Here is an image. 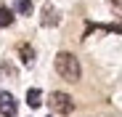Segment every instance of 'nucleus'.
<instances>
[{"instance_id": "1a4fd4ad", "label": "nucleus", "mask_w": 122, "mask_h": 117, "mask_svg": "<svg viewBox=\"0 0 122 117\" xmlns=\"http://www.w3.org/2000/svg\"><path fill=\"white\" fill-rule=\"evenodd\" d=\"M98 29H106V32H122V21H119V24H98Z\"/></svg>"}, {"instance_id": "9d476101", "label": "nucleus", "mask_w": 122, "mask_h": 117, "mask_svg": "<svg viewBox=\"0 0 122 117\" xmlns=\"http://www.w3.org/2000/svg\"><path fill=\"white\" fill-rule=\"evenodd\" d=\"M0 74H3V77H5V74H8V77H16V69L8 67V64H0Z\"/></svg>"}, {"instance_id": "39448f33", "label": "nucleus", "mask_w": 122, "mask_h": 117, "mask_svg": "<svg viewBox=\"0 0 122 117\" xmlns=\"http://www.w3.org/2000/svg\"><path fill=\"white\" fill-rule=\"evenodd\" d=\"M27 104L32 109H37L40 104H43V90H40V88H29L27 90Z\"/></svg>"}, {"instance_id": "f257e3e1", "label": "nucleus", "mask_w": 122, "mask_h": 117, "mask_svg": "<svg viewBox=\"0 0 122 117\" xmlns=\"http://www.w3.org/2000/svg\"><path fill=\"white\" fill-rule=\"evenodd\" d=\"M56 72L61 74V80H66V83H77L80 74H82L77 56H74V53H66V51H61V53L56 56Z\"/></svg>"}, {"instance_id": "7ed1b4c3", "label": "nucleus", "mask_w": 122, "mask_h": 117, "mask_svg": "<svg viewBox=\"0 0 122 117\" xmlns=\"http://www.w3.org/2000/svg\"><path fill=\"white\" fill-rule=\"evenodd\" d=\"M16 109H19V104H16V99H13V96L11 93H0V114H3V117H13L16 114Z\"/></svg>"}, {"instance_id": "9b49d317", "label": "nucleus", "mask_w": 122, "mask_h": 117, "mask_svg": "<svg viewBox=\"0 0 122 117\" xmlns=\"http://www.w3.org/2000/svg\"><path fill=\"white\" fill-rule=\"evenodd\" d=\"M109 3H112L114 8H119V11H122V0H109Z\"/></svg>"}, {"instance_id": "6e6552de", "label": "nucleus", "mask_w": 122, "mask_h": 117, "mask_svg": "<svg viewBox=\"0 0 122 117\" xmlns=\"http://www.w3.org/2000/svg\"><path fill=\"white\" fill-rule=\"evenodd\" d=\"M16 13H21V16H29L32 13V0H16Z\"/></svg>"}, {"instance_id": "0eeeda50", "label": "nucleus", "mask_w": 122, "mask_h": 117, "mask_svg": "<svg viewBox=\"0 0 122 117\" xmlns=\"http://www.w3.org/2000/svg\"><path fill=\"white\" fill-rule=\"evenodd\" d=\"M11 24H13V11L0 5V27H11Z\"/></svg>"}, {"instance_id": "423d86ee", "label": "nucleus", "mask_w": 122, "mask_h": 117, "mask_svg": "<svg viewBox=\"0 0 122 117\" xmlns=\"http://www.w3.org/2000/svg\"><path fill=\"white\" fill-rule=\"evenodd\" d=\"M19 58H21V61L29 67V64L35 61V48H32V45H27V43H21V45H19Z\"/></svg>"}, {"instance_id": "f03ea898", "label": "nucleus", "mask_w": 122, "mask_h": 117, "mask_svg": "<svg viewBox=\"0 0 122 117\" xmlns=\"http://www.w3.org/2000/svg\"><path fill=\"white\" fill-rule=\"evenodd\" d=\"M51 109L58 112V114H72V112H74V101H72L69 93L53 90V93H51Z\"/></svg>"}, {"instance_id": "20e7f679", "label": "nucleus", "mask_w": 122, "mask_h": 117, "mask_svg": "<svg viewBox=\"0 0 122 117\" xmlns=\"http://www.w3.org/2000/svg\"><path fill=\"white\" fill-rule=\"evenodd\" d=\"M43 24H45V27L58 24V11H56L53 5H45V8H43Z\"/></svg>"}]
</instances>
